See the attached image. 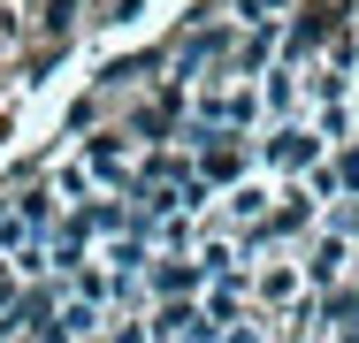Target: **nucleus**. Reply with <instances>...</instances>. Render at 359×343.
<instances>
[{
    "instance_id": "obj_1",
    "label": "nucleus",
    "mask_w": 359,
    "mask_h": 343,
    "mask_svg": "<svg viewBox=\"0 0 359 343\" xmlns=\"http://www.w3.org/2000/svg\"><path fill=\"white\" fill-rule=\"evenodd\" d=\"M344 260H352V244H321V252H313V282H337Z\"/></svg>"
},
{
    "instance_id": "obj_2",
    "label": "nucleus",
    "mask_w": 359,
    "mask_h": 343,
    "mask_svg": "<svg viewBox=\"0 0 359 343\" xmlns=\"http://www.w3.org/2000/svg\"><path fill=\"white\" fill-rule=\"evenodd\" d=\"M276 160H313V137H306V130H283V137H276Z\"/></svg>"
},
{
    "instance_id": "obj_3",
    "label": "nucleus",
    "mask_w": 359,
    "mask_h": 343,
    "mask_svg": "<svg viewBox=\"0 0 359 343\" xmlns=\"http://www.w3.org/2000/svg\"><path fill=\"white\" fill-rule=\"evenodd\" d=\"M15 221H23V229H31V221H46V191H23V199H15Z\"/></svg>"
}]
</instances>
